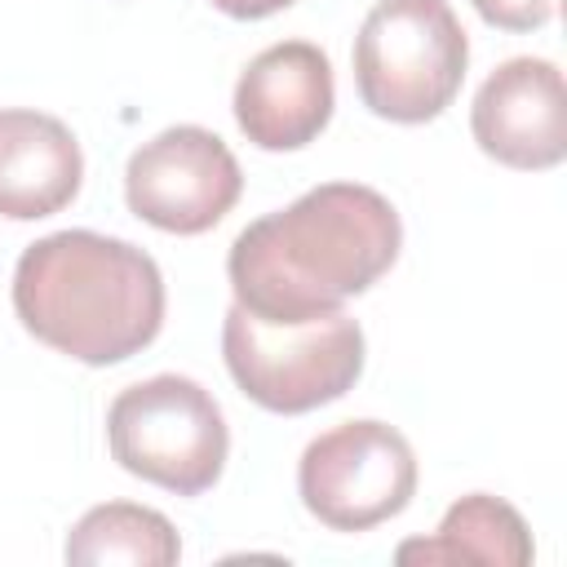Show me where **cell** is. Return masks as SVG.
Returning <instances> with one entry per match:
<instances>
[{"label":"cell","instance_id":"6da1fadb","mask_svg":"<svg viewBox=\"0 0 567 567\" xmlns=\"http://www.w3.org/2000/svg\"><path fill=\"white\" fill-rule=\"evenodd\" d=\"M394 204L359 182H323L279 213L257 217L230 244L235 306L261 319H310L368 292L399 257Z\"/></svg>","mask_w":567,"mask_h":567},{"label":"cell","instance_id":"7a4b0ae2","mask_svg":"<svg viewBox=\"0 0 567 567\" xmlns=\"http://www.w3.org/2000/svg\"><path fill=\"white\" fill-rule=\"evenodd\" d=\"M22 328L89 368L142 354L164 328V275L151 252L97 230L35 239L13 270Z\"/></svg>","mask_w":567,"mask_h":567},{"label":"cell","instance_id":"3957f363","mask_svg":"<svg viewBox=\"0 0 567 567\" xmlns=\"http://www.w3.org/2000/svg\"><path fill=\"white\" fill-rule=\"evenodd\" d=\"M221 354L235 385L266 412H315L363 372V328L337 306L310 319H261L230 306L221 319Z\"/></svg>","mask_w":567,"mask_h":567},{"label":"cell","instance_id":"277c9868","mask_svg":"<svg viewBox=\"0 0 567 567\" xmlns=\"http://www.w3.org/2000/svg\"><path fill=\"white\" fill-rule=\"evenodd\" d=\"M470 40L447 0H377L354 35V84L372 115L425 124L452 106Z\"/></svg>","mask_w":567,"mask_h":567},{"label":"cell","instance_id":"5b68a950","mask_svg":"<svg viewBox=\"0 0 567 567\" xmlns=\"http://www.w3.org/2000/svg\"><path fill=\"white\" fill-rule=\"evenodd\" d=\"M106 443L128 474L173 496H199L226 470L230 430L199 381L159 372L115 394L106 412Z\"/></svg>","mask_w":567,"mask_h":567},{"label":"cell","instance_id":"8992f818","mask_svg":"<svg viewBox=\"0 0 567 567\" xmlns=\"http://www.w3.org/2000/svg\"><path fill=\"white\" fill-rule=\"evenodd\" d=\"M301 505L332 532H368L408 509L416 492L412 443L385 421H341L297 465Z\"/></svg>","mask_w":567,"mask_h":567},{"label":"cell","instance_id":"52a82bcc","mask_svg":"<svg viewBox=\"0 0 567 567\" xmlns=\"http://www.w3.org/2000/svg\"><path fill=\"white\" fill-rule=\"evenodd\" d=\"M244 173L230 146L199 124H177L155 133L128 155L124 199L128 208L168 235L213 230L239 199Z\"/></svg>","mask_w":567,"mask_h":567},{"label":"cell","instance_id":"ba28073f","mask_svg":"<svg viewBox=\"0 0 567 567\" xmlns=\"http://www.w3.org/2000/svg\"><path fill=\"white\" fill-rule=\"evenodd\" d=\"M470 128L483 155L505 168L540 173L567 155V93L549 58L501 62L470 106Z\"/></svg>","mask_w":567,"mask_h":567},{"label":"cell","instance_id":"9c48e42d","mask_svg":"<svg viewBox=\"0 0 567 567\" xmlns=\"http://www.w3.org/2000/svg\"><path fill=\"white\" fill-rule=\"evenodd\" d=\"M332 62L310 40L261 49L235 84V124L261 151H301L332 120Z\"/></svg>","mask_w":567,"mask_h":567},{"label":"cell","instance_id":"30bf717a","mask_svg":"<svg viewBox=\"0 0 567 567\" xmlns=\"http://www.w3.org/2000/svg\"><path fill=\"white\" fill-rule=\"evenodd\" d=\"M84 155L75 133L44 111H0V217H53L80 195Z\"/></svg>","mask_w":567,"mask_h":567},{"label":"cell","instance_id":"8fae6325","mask_svg":"<svg viewBox=\"0 0 567 567\" xmlns=\"http://www.w3.org/2000/svg\"><path fill=\"white\" fill-rule=\"evenodd\" d=\"M532 532L523 514L487 492L461 496L430 540H403L399 563H487V567H527Z\"/></svg>","mask_w":567,"mask_h":567},{"label":"cell","instance_id":"7c38bea8","mask_svg":"<svg viewBox=\"0 0 567 567\" xmlns=\"http://www.w3.org/2000/svg\"><path fill=\"white\" fill-rule=\"evenodd\" d=\"M62 554L75 567H102V563L168 567L182 558V540L159 509L133 505V501H106V505H93L71 527Z\"/></svg>","mask_w":567,"mask_h":567},{"label":"cell","instance_id":"4fadbf2b","mask_svg":"<svg viewBox=\"0 0 567 567\" xmlns=\"http://www.w3.org/2000/svg\"><path fill=\"white\" fill-rule=\"evenodd\" d=\"M470 4L478 9L483 22L501 31H536L554 13V0H470Z\"/></svg>","mask_w":567,"mask_h":567},{"label":"cell","instance_id":"5bb4252c","mask_svg":"<svg viewBox=\"0 0 567 567\" xmlns=\"http://www.w3.org/2000/svg\"><path fill=\"white\" fill-rule=\"evenodd\" d=\"M292 0H213V9H221L226 18H244V22H252V18H270V13H279V9H288Z\"/></svg>","mask_w":567,"mask_h":567}]
</instances>
